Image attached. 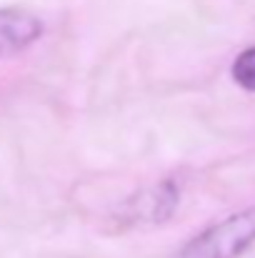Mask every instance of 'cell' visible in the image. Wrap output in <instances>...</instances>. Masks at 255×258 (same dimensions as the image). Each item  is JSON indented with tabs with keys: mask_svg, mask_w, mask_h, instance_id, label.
<instances>
[{
	"mask_svg": "<svg viewBox=\"0 0 255 258\" xmlns=\"http://www.w3.org/2000/svg\"><path fill=\"white\" fill-rule=\"evenodd\" d=\"M43 35V20L25 8H0V60L10 58Z\"/></svg>",
	"mask_w": 255,
	"mask_h": 258,
	"instance_id": "7a4b0ae2",
	"label": "cell"
},
{
	"mask_svg": "<svg viewBox=\"0 0 255 258\" xmlns=\"http://www.w3.org/2000/svg\"><path fill=\"white\" fill-rule=\"evenodd\" d=\"M233 81L243 90L255 93V45L245 48L235 60H233Z\"/></svg>",
	"mask_w": 255,
	"mask_h": 258,
	"instance_id": "277c9868",
	"label": "cell"
},
{
	"mask_svg": "<svg viewBox=\"0 0 255 258\" xmlns=\"http://www.w3.org/2000/svg\"><path fill=\"white\" fill-rule=\"evenodd\" d=\"M180 193L175 190L173 183H158L145 190H140L128 206H125V218L130 223H145V226H160L168 221L173 211L178 208Z\"/></svg>",
	"mask_w": 255,
	"mask_h": 258,
	"instance_id": "3957f363",
	"label": "cell"
},
{
	"mask_svg": "<svg viewBox=\"0 0 255 258\" xmlns=\"http://www.w3.org/2000/svg\"><path fill=\"white\" fill-rule=\"evenodd\" d=\"M253 246L255 206H250L193 236L175 258H240Z\"/></svg>",
	"mask_w": 255,
	"mask_h": 258,
	"instance_id": "6da1fadb",
	"label": "cell"
}]
</instances>
